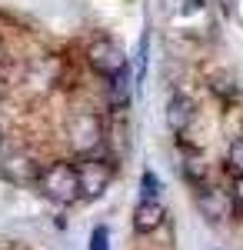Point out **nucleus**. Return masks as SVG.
Segmentation results:
<instances>
[{
    "label": "nucleus",
    "instance_id": "nucleus-15",
    "mask_svg": "<svg viewBox=\"0 0 243 250\" xmlns=\"http://www.w3.org/2000/svg\"><path fill=\"white\" fill-rule=\"evenodd\" d=\"M107 227H97L94 230V237H90V250H107Z\"/></svg>",
    "mask_w": 243,
    "mask_h": 250
},
{
    "label": "nucleus",
    "instance_id": "nucleus-6",
    "mask_svg": "<svg viewBox=\"0 0 243 250\" xmlns=\"http://www.w3.org/2000/svg\"><path fill=\"white\" fill-rule=\"evenodd\" d=\"M197 210L203 213L206 220H223L230 213V193L217 190V187H200L197 193Z\"/></svg>",
    "mask_w": 243,
    "mask_h": 250
},
{
    "label": "nucleus",
    "instance_id": "nucleus-8",
    "mask_svg": "<svg viewBox=\"0 0 243 250\" xmlns=\"http://www.w3.org/2000/svg\"><path fill=\"white\" fill-rule=\"evenodd\" d=\"M193 114H197L193 100H190V97H183V94H177L167 104V127L173 130V134H183V130L190 127V120H193Z\"/></svg>",
    "mask_w": 243,
    "mask_h": 250
},
{
    "label": "nucleus",
    "instance_id": "nucleus-18",
    "mask_svg": "<svg viewBox=\"0 0 243 250\" xmlns=\"http://www.w3.org/2000/svg\"><path fill=\"white\" fill-rule=\"evenodd\" d=\"M0 100H3V83H0Z\"/></svg>",
    "mask_w": 243,
    "mask_h": 250
},
{
    "label": "nucleus",
    "instance_id": "nucleus-17",
    "mask_svg": "<svg viewBox=\"0 0 243 250\" xmlns=\"http://www.w3.org/2000/svg\"><path fill=\"white\" fill-rule=\"evenodd\" d=\"M0 147H3V130H0Z\"/></svg>",
    "mask_w": 243,
    "mask_h": 250
},
{
    "label": "nucleus",
    "instance_id": "nucleus-11",
    "mask_svg": "<svg viewBox=\"0 0 243 250\" xmlns=\"http://www.w3.org/2000/svg\"><path fill=\"white\" fill-rule=\"evenodd\" d=\"M230 210L243 217V173H237L233 184H230Z\"/></svg>",
    "mask_w": 243,
    "mask_h": 250
},
{
    "label": "nucleus",
    "instance_id": "nucleus-1",
    "mask_svg": "<svg viewBox=\"0 0 243 250\" xmlns=\"http://www.w3.org/2000/svg\"><path fill=\"white\" fill-rule=\"evenodd\" d=\"M40 190L47 193L50 200H57V204H74V200H80V187H77V170L70 167V164H50V167H43V173H40Z\"/></svg>",
    "mask_w": 243,
    "mask_h": 250
},
{
    "label": "nucleus",
    "instance_id": "nucleus-10",
    "mask_svg": "<svg viewBox=\"0 0 243 250\" xmlns=\"http://www.w3.org/2000/svg\"><path fill=\"white\" fill-rule=\"evenodd\" d=\"M183 173H187L193 184H203V180H206V160L200 154H190L187 164H183Z\"/></svg>",
    "mask_w": 243,
    "mask_h": 250
},
{
    "label": "nucleus",
    "instance_id": "nucleus-16",
    "mask_svg": "<svg viewBox=\"0 0 243 250\" xmlns=\"http://www.w3.org/2000/svg\"><path fill=\"white\" fill-rule=\"evenodd\" d=\"M0 60H3V40H0Z\"/></svg>",
    "mask_w": 243,
    "mask_h": 250
},
{
    "label": "nucleus",
    "instance_id": "nucleus-3",
    "mask_svg": "<svg viewBox=\"0 0 243 250\" xmlns=\"http://www.w3.org/2000/svg\"><path fill=\"white\" fill-rule=\"evenodd\" d=\"M77 187H80V197L83 200H97V197H103V190L110 187V164L107 160H83V164H77Z\"/></svg>",
    "mask_w": 243,
    "mask_h": 250
},
{
    "label": "nucleus",
    "instance_id": "nucleus-7",
    "mask_svg": "<svg viewBox=\"0 0 243 250\" xmlns=\"http://www.w3.org/2000/svg\"><path fill=\"white\" fill-rule=\"evenodd\" d=\"M163 217H167V210H163L160 200H140L137 210H133V230L137 233H153L163 224Z\"/></svg>",
    "mask_w": 243,
    "mask_h": 250
},
{
    "label": "nucleus",
    "instance_id": "nucleus-2",
    "mask_svg": "<svg viewBox=\"0 0 243 250\" xmlns=\"http://www.w3.org/2000/svg\"><path fill=\"white\" fill-rule=\"evenodd\" d=\"M67 140L77 154H94L103 140V127H100V117L97 114H74L67 124Z\"/></svg>",
    "mask_w": 243,
    "mask_h": 250
},
{
    "label": "nucleus",
    "instance_id": "nucleus-13",
    "mask_svg": "<svg viewBox=\"0 0 243 250\" xmlns=\"http://www.w3.org/2000/svg\"><path fill=\"white\" fill-rule=\"evenodd\" d=\"M230 167L237 173H243V137H237V140L230 144Z\"/></svg>",
    "mask_w": 243,
    "mask_h": 250
},
{
    "label": "nucleus",
    "instance_id": "nucleus-14",
    "mask_svg": "<svg viewBox=\"0 0 243 250\" xmlns=\"http://www.w3.org/2000/svg\"><path fill=\"white\" fill-rule=\"evenodd\" d=\"M147 50H150V37H143L140 40V54H137V83L147 74Z\"/></svg>",
    "mask_w": 243,
    "mask_h": 250
},
{
    "label": "nucleus",
    "instance_id": "nucleus-5",
    "mask_svg": "<svg viewBox=\"0 0 243 250\" xmlns=\"http://www.w3.org/2000/svg\"><path fill=\"white\" fill-rule=\"evenodd\" d=\"M0 173H3V180L27 187V184H37V180H40L43 167H40V164H37L30 154L17 150V154H7L3 160H0Z\"/></svg>",
    "mask_w": 243,
    "mask_h": 250
},
{
    "label": "nucleus",
    "instance_id": "nucleus-9",
    "mask_svg": "<svg viewBox=\"0 0 243 250\" xmlns=\"http://www.w3.org/2000/svg\"><path fill=\"white\" fill-rule=\"evenodd\" d=\"M110 87H113V90H110V104H113V107H123V104H127V94H130V74L120 70V74L113 77Z\"/></svg>",
    "mask_w": 243,
    "mask_h": 250
},
{
    "label": "nucleus",
    "instance_id": "nucleus-4",
    "mask_svg": "<svg viewBox=\"0 0 243 250\" xmlns=\"http://www.w3.org/2000/svg\"><path fill=\"white\" fill-rule=\"evenodd\" d=\"M87 63L107 80L117 77L120 70H127V60H123V54H120V47H117L113 40H107V37L94 40V43L87 47Z\"/></svg>",
    "mask_w": 243,
    "mask_h": 250
},
{
    "label": "nucleus",
    "instance_id": "nucleus-12",
    "mask_svg": "<svg viewBox=\"0 0 243 250\" xmlns=\"http://www.w3.org/2000/svg\"><path fill=\"white\" fill-rule=\"evenodd\" d=\"M140 193H143V200H157V193H160V180L153 177L150 170H143V180H140Z\"/></svg>",
    "mask_w": 243,
    "mask_h": 250
}]
</instances>
